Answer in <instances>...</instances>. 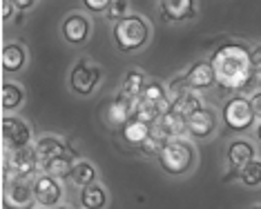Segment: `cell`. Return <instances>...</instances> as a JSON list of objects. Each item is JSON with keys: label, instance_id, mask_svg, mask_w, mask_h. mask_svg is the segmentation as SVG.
I'll use <instances>...</instances> for the list:
<instances>
[{"label": "cell", "instance_id": "cell-8", "mask_svg": "<svg viewBox=\"0 0 261 209\" xmlns=\"http://www.w3.org/2000/svg\"><path fill=\"white\" fill-rule=\"evenodd\" d=\"M3 140H5V149L14 152V149H22L29 145L32 140V129L25 121L14 116H5L3 118Z\"/></svg>", "mask_w": 261, "mask_h": 209}, {"label": "cell", "instance_id": "cell-35", "mask_svg": "<svg viewBox=\"0 0 261 209\" xmlns=\"http://www.w3.org/2000/svg\"><path fill=\"white\" fill-rule=\"evenodd\" d=\"M14 5L18 7V11H27L36 5V0H14Z\"/></svg>", "mask_w": 261, "mask_h": 209}, {"label": "cell", "instance_id": "cell-4", "mask_svg": "<svg viewBox=\"0 0 261 209\" xmlns=\"http://www.w3.org/2000/svg\"><path fill=\"white\" fill-rule=\"evenodd\" d=\"M38 154H36V147L27 145L22 149H5V183L14 181V178H29L38 171Z\"/></svg>", "mask_w": 261, "mask_h": 209}, {"label": "cell", "instance_id": "cell-21", "mask_svg": "<svg viewBox=\"0 0 261 209\" xmlns=\"http://www.w3.org/2000/svg\"><path fill=\"white\" fill-rule=\"evenodd\" d=\"M201 107H205V105H203V98L199 96V92L188 89V92H183V94H179V96L172 98L170 109L179 111V113H183V116H190V113H194L197 109H201Z\"/></svg>", "mask_w": 261, "mask_h": 209}, {"label": "cell", "instance_id": "cell-6", "mask_svg": "<svg viewBox=\"0 0 261 209\" xmlns=\"http://www.w3.org/2000/svg\"><path fill=\"white\" fill-rule=\"evenodd\" d=\"M98 82H100V67L98 65L81 58V61L72 67L69 87H72V92H76L79 96H90V94H94V89L98 87Z\"/></svg>", "mask_w": 261, "mask_h": 209}, {"label": "cell", "instance_id": "cell-16", "mask_svg": "<svg viewBox=\"0 0 261 209\" xmlns=\"http://www.w3.org/2000/svg\"><path fill=\"white\" fill-rule=\"evenodd\" d=\"M154 127L161 131L168 140L181 138L183 134H188V116H183V113L174 111V109H168L165 113H161V118H159L156 123H154Z\"/></svg>", "mask_w": 261, "mask_h": 209}, {"label": "cell", "instance_id": "cell-23", "mask_svg": "<svg viewBox=\"0 0 261 209\" xmlns=\"http://www.w3.org/2000/svg\"><path fill=\"white\" fill-rule=\"evenodd\" d=\"M81 207L83 209H103L108 205V194H105V189L100 187V185H87V187L81 189Z\"/></svg>", "mask_w": 261, "mask_h": 209}, {"label": "cell", "instance_id": "cell-31", "mask_svg": "<svg viewBox=\"0 0 261 209\" xmlns=\"http://www.w3.org/2000/svg\"><path fill=\"white\" fill-rule=\"evenodd\" d=\"M188 89H190V85H188L186 74L179 76V78H172V82L168 85V92L172 94V98H174V96H179V94H183V92H188Z\"/></svg>", "mask_w": 261, "mask_h": 209}, {"label": "cell", "instance_id": "cell-7", "mask_svg": "<svg viewBox=\"0 0 261 209\" xmlns=\"http://www.w3.org/2000/svg\"><path fill=\"white\" fill-rule=\"evenodd\" d=\"M5 209H34L36 205V196H34V185H29L22 178L5 183V194H3Z\"/></svg>", "mask_w": 261, "mask_h": 209}, {"label": "cell", "instance_id": "cell-24", "mask_svg": "<svg viewBox=\"0 0 261 209\" xmlns=\"http://www.w3.org/2000/svg\"><path fill=\"white\" fill-rule=\"evenodd\" d=\"M74 158L69 156V154H63V156H56L51 160H47V163H43V169L47 176H54V178H69L74 171Z\"/></svg>", "mask_w": 261, "mask_h": 209}, {"label": "cell", "instance_id": "cell-30", "mask_svg": "<svg viewBox=\"0 0 261 209\" xmlns=\"http://www.w3.org/2000/svg\"><path fill=\"white\" fill-rule=\"evenodd\" d=\"M114 0H83V7H85L90 14H103L112 7Z\"/></svg>", "mask_w": 261, "mask_h": 209}, {"label": "cell", "instance_id": "cell-10", "mask_svg": "<svg viewBox=\"0 0 261 209\" xmlns=\"http://www.w3.org/2000/svg\"><path fill=\"white\" fill-rule=\"evenodd\" d=\"M225 158H228L230 171L223 176V183H228L230 178H239L243 167L250 163V160H254V147H252L248 140H232V142L228 145Z\"/></svg>", "mask_w": 261, "mask_h": 209}, {"label": "cell", "instance_id": "cell-18", "mask_svg": "<svg viewBox=\"0 0 261 209\" xmlns=\"http://www.w3.org/2000/svg\"><path fill=\"white\" fill-rule=\"evenodd\" d=\"M139 103L152 105V107H156L161 113H165L170 109V105H172V98H168V87L165 85H161L159 80H147V85L143 89V94H141Z\"/></svg>", "mask_w": 261, "mask_h": 209}, {"label": "cell", "instance_id": "cell-5", "mask_svg": "<svg viewBox=\"0 0 261 209\" xmlns=\"http://www.w3.org/2000/svg\"><path fill=\"white\" fill-rule=\"evenodd\" d=\"M223 123L225 127H228L230 131H246L252 127L254 123V111H252V105L248 98L243 96H232L230 100H225L223 105Z\"/></svg>", "mask_w": 261, "mask_h": 209}, {"label": "cell", "instance_id": "cell-17", "mask_svg": "<svg viewBox=\"0 0 261 209\" xmlns=\"http://www.w3.org/2000/svg\"><path fill=\"white\" fill-rule=\"evenodd\" d=\"M152 134V125H147L139 118H129V121L121 127V138L125 140V145L134 147V149H141L145 145V140L150 138Z\"/></svg>", "mask_w": 261, "mask_h": 209}, {"label": "cell", "instance_id": "cell-14", "mask_svg": "<svg viewBox=\"0 0 261 209\" xmlns=\"http://www.w3.org/2000/svg\"><path fill=\"white\" fill-rule=\"evenodd\" d=\"M159 11L165 22H186L197 16V0H161Z\"/></svg>", "mask_w": 261, "mask_h": 209}, {"label": "cell", "instance_id": "cell-12", "mask_svg": "<svg viewBox=\"0 0 261 209\" xmlns=\"http://www.w3.org/2000/svg\"><path fill=\"white\" fill-rule=\"evenodd\" d=\"M136 105H139L136 100L127 98L125 94H118V96L108 105V109H105V123H108L112 129L123 127L129 118H134Z\"/></svg>", "mask_w": 261, "mask_h": 209}, {"label": "cell", "instance_id": "cell-29", "mask_svg": "<svg viewBox=\"0 0 261 209\" xmlns=\"http://www.w3.org/2000/svg\"><path fill=\"white\" fill-rule=\"evenodd\" d=\"M127 11H129V0H114V3H112V7L108 9V18H110V20H114V22H118L121 18L129 16Z\"/></svg>", "mask_w": 261, "mask_h": 209}, {"label": "cell", "instance_id": "cell-25", "mask_svg": "<svg viewBox=\"0 0 261 209\" xmlns=\"http://www.w3.org/2000/svg\"><path fill=\"white\" fill-rule=\"evenodd\" d=\"M72 183L79 185V187H87V185H94L96 183V167H94L92 163H87V160H81V163H76L74 171H72Z\"/></svg>", "mask_w": 261, "mask_h": 209}, {"label": "cell", "instance_id": "cell-38", "mask_svg": "<svg viewBox=\"0 0 261 209\" xmlns=\"http://www.w3.org/2000/svg\"><path fill=\"white\" fill-rule=\"evenodd\" d=\"M58 209H67V207H58Z\"/></svg>", "mask_w": 261, "mask_h": 209}, {"label": "cell", "instance_id": "cell-19", "mask_svg": "<svg viewBox=\"0 0 261 209\" xmlns=\"http://www.w3.org/2000/svg\"><path fill=\"white\" fill-rule=\"evenodd\" d=\"M27 63V51L20 43H7L3 49V67L7 74H14V71H20Z\"/></svg>", "mask_w": 261, "mask_h": 209}, {"label": "cell", "instance_id": "cell-26", "mask_svg": "<svg viewBox=\"0 0 261 209\" xmlns=\"http://www.w3.org/2000/svg\"><path fill=\"white\" fill-rule=\"evenodd\" d=\"M22 100H25V92H22V87L16 85V82H5L3 85V109L5 111L16 109V107L22 105Z\"/></svg>", "mask_w": 261, "mask_h": 209}, {"label": "cell", "instance_id": "cell-2", "mask_svg": "<svg viewBox=\"0 0 261 209\" xmlns=\"http://www.w3.org/2000/svg\"><path fill=\"white\" fill-rule=\"evenodd\" d=\"M114 43L123 53H134L143 49L150 40V25L143 16L129 14L114 25Z\"/></svg>", "mask_w": 261, "mask_h": 209}, {"label": "cell", "instance_id": "cell-11", "mask_svg": "<svg viewBox=\"0 0 261 209\" xmlns=\"http://www.w3.org/2000/svg\"><path fill=\"white\" fill-rule=\"evenodd\" d=\"M61 32L69 45H85L92 34V20L83 14H69L63 20Z\"/></svg>", "mask_w": 261, "mask_h": 209}, {"label": "cell", "instance_id": "cell-22", "mask_svg": "<svg viewBox=\"0 0 261 209\" xmlns=\"http://www.w3.org/2000/svg\"><path fill=\"white\" fill-rule=\"evenodd\" d=\"M147 85V78H145V74L141 69H129L125 76H123V89H121V94H125L127 98H132L139 103V98H141V94H143V89Z\"/></svg>", "mask_w": 261, "mask_h": 209}, {"label": "cell", "instance_id": "cell-15", "mask_svg": "<svg viewBox=\"0 0 261 209\" xmlns=\"http://www.w3.org/2000/svg\"><path fill=\"white\" fill-rule=\"evenodd\" d=\"M186 78L190 89L194 92H203V89H210L217 82L215 78V69H212L210 61H197L190 65V69L186 71Z\"/></svg>", "mask_w": 261, "mask_h": 209}, {"label": "cell", "instance_id": "cell-20", "mask_svg": "<svg viewBox=\"0 0 261 209\" xmlns=\"http://www.w3.org/2000/svg\"><path fill=\"white\" fill-rule=\"evenodd\" d=\"M36 154H38L40 163H47V160L67 154V145H65V140L58 138V136H43V138H38V142H36Z\"/></svg>", "mask_w": 261, "mask_h": 209}, {"label": "cell", "instance_id": "cell-37", "mask_svg": "<svg viewBox=\"0 0 261 209\" xmlns=\"http://www.w3.org/2000/svg\"><path fill=\"white\" fill-rule=\"evenodd\" d=\"M250 209H261V205H254V207H250Z\"/></svg>", "mask_w": 261, "mask_h": 209}, {"label": "cell", "instance_id": "cell-1", "mask_svg": "<svg viewBox=\"0 0 261 209\" xmlns=\"http://www.w3.org/2000/svg\"><path fill=\"white\" fill-rule=\"evenodd\" d=\"M215 69L217 85L230 92H243L254 82V67L250 61V49L243 43H223L210 56Z\"/></svg>", "mask_w": 261, "mask_h": 209}, {"label": "cell", "instance_id": "cell-9", "mask_svg": "<svg viewBox=\"0 0 261 209\" xmlns=\"http://www.w3.org/2000/svg\"><path fill=\"white\" fill-rule=\"evenodd\" d=\"M217 125H219L217 111L212 107H201V109L188 116V134L197 140L210 138L217 131Z\"/></svg>", "mask_w": 261, "mask_h": 209}, {"label": "cell", "instance_id": "cell-13", "mask_svg": "<svg viewBox=\"0 0 261 209\" xmlns=\"http://www.w3.org/2000/svg\"><path fill=\"white\" fill-rule=\"evenodd\" d=\"M34 185V196H36V202L40 207H56L63 198V187L58 183V178L54 176H38Z\"/></svg>", "mask_w": 261, "mask_h": 209}, {"label": "cell", "instance_id": "cell-27", "mask_svg": "<svg viewBox=\"0 0 261 209\" xmlns=\"http://www.w3.org/2000/svg\"><path fill=\"white\" fill-rule=\"evenodd\" d=\"M239 181L246 185V187H257L261 185V160H250L246 167L241 169Z\"/></svg>", "mask_w": 261, "mask_h": 209}, {"label": "cell", "instance_id": "cell-33", "mask_svg": "<svg viewBox=\"0 0 261 209\" xmlns=\"http://www.w3.org/2000/svg\"><path fill=\"white\" fill-rule=\"evenodd\" d=\"M250 61H252V67L257 74H261V45H257L254 49L250 51Z\"/></svg>", "mask_w": 261, "mask_h": 209}, {"label": "cell", "instance_id": "cell-32", "mask_svg": "<svg viewBox=\"0 0 261 209\" xmlns=\"http://www.w3.org/2000/svg\"><path fill=\"white\" fill-rule=\"evenodd\" d=\"M16 11H18V7L14 5V0H3V20L5 22H9L14 16H18Z\"/></svg>", "mask_w": 261, "mask_h": 209}, {"label": "cell", "instance_id": "cell-36", "mask_svg": "<svg viewBox=\"0 0 261 209\" xmlns=\"http://www.w3.org/2000/svg\"><path fill=\"white\" fill-rule=\"evenodd\" d=\"M257 138H259V142H261V123H259V127H257Z\"/></svg>", "mask_w": 261, "mask_h": 209}, {"label": "cell", "instance_id": "cell-28", "mask_svg": "<svg viewBox=\"0 0 261 209\" xmlns=\"http://www.w3.org/2000/svg\"><path fill=\"white\" fill-rule=\"evenodd\" d=\"M165 142H168V138H165L161 131L152 125V134H150V138L145 140V145L141 147V152L147 154V156H159V154H161V149L165 147Z\"/></svg>", "mask_w": 261, "mask_h": 209}, {"label": "cell", "instance_id": "cell-34", "mask_svg": "<svg viewBox=\"0 0 261 209\" xmlns=\"http://www.w3.org/2000/svg\"><path fill=\"white\" fill-rule=\"evenodd\" d=\"M250 105H252V111H254V116H257V118H261V92L252 94V98H250Z\"/></svg>", "mask_w": 261, "mask_h": 209}, {"label": "cell", "instance_id": "cell-3", "mask_svg": "<svg viewBox=\"0 0 261 209\" xmlns=\"http://www.w3.org/2000/svg\"><path fill=\"white\" fill-rule=\"evenodd\" d=\"M159 165L170 176H186L197 163V152L188 140L172 138L165 142V147L159 154Z\"/></svg>", "mask_w": 261, "mask_h": 209}]
</instances>
